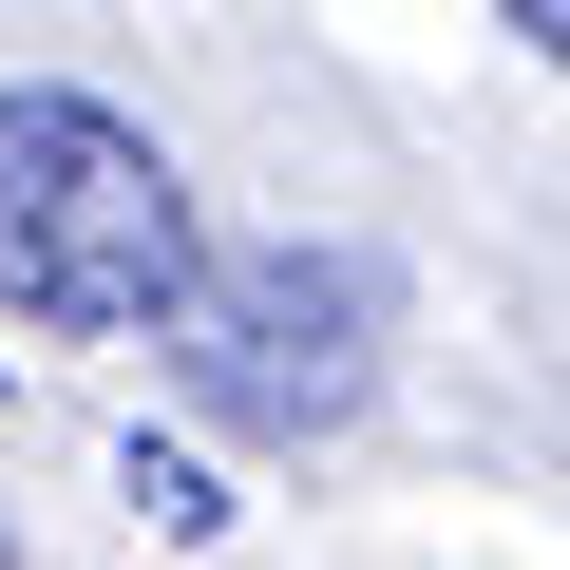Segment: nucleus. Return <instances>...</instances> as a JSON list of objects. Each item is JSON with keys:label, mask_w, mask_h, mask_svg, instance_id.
Wrapping results in <instances>:
<instances>
[{"label": "nucleus", "mask_w": 570, "mask_h": 570, "mask_svg": "<svg viewBox=\"0 0 570 570\" xmlns=\"http://www.w3.org/2000/svg\"><path fill=\"white\" fill-rule=\"evenodd\" d=\"M0 570H20V532H0Z\"/></svg>", "instance_id": "20e7f679"}, {"label": "nucleus", "mask_w": 570, "mask_h": 570, "mask_svg": "<svg viewBox=\"0 0 570 570\" xmlns=\"http://www.w3.org/2000/svg\"><path fill=\"white\" fill-rule=\"evenodd\" d=\"M209 305V209L190 171L77 96V77H20L0 96V324H58V343H171Z\"/></svg>", "instance_id": "f257e3e1"}, {"label": "nucleus", "mask_w": 570, "mask_h": 570, "mask_svg": "<svg viewBox=\"0 0 570 570\" xmlns=\"http://www.w3.org/2000/svg\"><path fill=\"white\" fill-rule=\"evenodd\" d=\"M381 324H400V285L362 247H247V266H209V305L171 324V381L228 438H343L381 400Z\"/></svg>", "instance_id": "f03ea898"}, {"label": "nucleus", "mask_w": 570, "mask_h": 570, "mask_svg": "<svg viewBox=\"0 0 570 570\" xmlns=\"http://www.w3.org/2000/svg\"><path fill=\"white\" fill-rule=\"evenodd\" d=\"M494 20H513V39L551 58V77H570V0H494Z\"/></svg>", "instance_id": "7ed1b4c3"}]
</instances>
